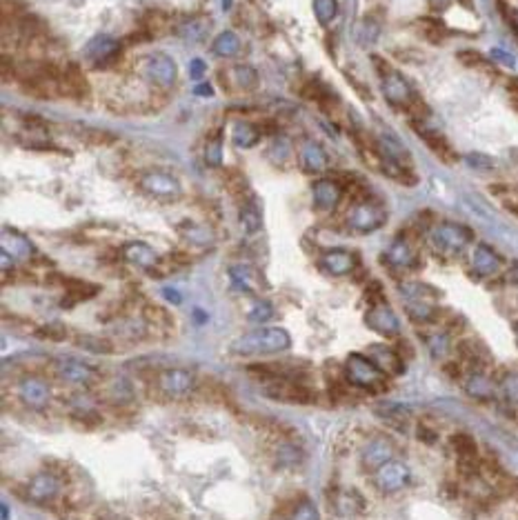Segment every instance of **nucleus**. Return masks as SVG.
<instances>
[{"label": "nucleus", "instance_id": "4be33fe9", "mask_svg": "<svg viewBox=\"0 0 518 520\" xmlns=\"http://www.w3.org/2000/svg\"><path fill=\"white\" fill-rule=\"evenodd\" d=\"M27 491H29V498L33 503H49L54 501L56 496L60 491V480L54 476L49 471H40L36 473L29 485H27Z\"/></svg>", "mask_w": 518, "mask_h": 520}, {"label": "nucleus", "instance_id": "423d86ee", "mask_svg": "<svg viewBox=\"0 0 518 520\" xmlns=\"http://www.w3.org/2000/svg\"><path fill=\"white\" fill-rule=\"evenodd\" d=\"M138 187L145 191L147 196L156 198V200H178L180 194H183V187H180V180L167 172V169H147L145 174H140L138 178Z\"/></svg>", "mask_w": 518, "mask_h": 520}, {"label": "nucleus", "instance_id": "b1692460", "mask_svg": "<svg viewBox=\"0 0 518 520\" xmlns=\"http://www.w3.org/2000/svg\"><path fill=\"white\" fill-rule=\"evenodd\" d=\"M298 161L300 167L305 169L307 174H323L325 169L330 167V158L325 154V149L314 140H305L300 145V152H298Z\"/></svg>", "mask_w": 518, "mask_h": 520}, {"label": "nucleus", "instance_id": "9b49d317", "mask_svg": "<svg viewBox=\"0 0 518 520\" xmlns=\"http://www.w3.org/2000/svg\"><path fill=\"white\" fill-rule=\"evenodd\" d=\"M311 196H314V207L327 213L341 205V200L345 196V187L339 178H318L311 187Z\"/></svg>", "mask_w": 518, "mask_h": 520}, {"label": "nucleus", "instance_id": "cd10ccee", "mask_svg": "<svg viewBox=\"0 0 518 520\" xmlns=\"http://www.w3.org/2000/svg\"><path fill=\"white\" fill-rule=\"evenodd\" d=\"M416 131H419V136L423 138V143L430 147V149L441 158L443 163H454L456 161V154L452 149V145H449L445 140V136H441L436 129H430V127H421L416 125Z\"/></svg>", "mask_w": 518, "mask_h": 520}, {"label": "nucleus", "instance_id": "7ed1b4c3", "mask_svg": "<svg viewBox=\"0 0 518 520\" xmlns=\"http://www.w3.org/2000/svg\"><path fill=\"white\" fill-rule=\"evenodd\" d=\"M471 238H474V234H471L469 227H465V225H460V222H452V220H443L430 229L432 247L438 254L449 256V258L463 254L469 247Z\"/></svg>", "mask_w": 518, "mask_h": 520}, {"label": "nucleus", "instance_id": "20e7f679", "mask_svg": "<svg viewBox=\"0 0 518 520\" xmlns=\"http://www.w3.org/2000/svg\"><path fill=\"white\" fill-rule=\"evenodd\" d=\"M345 378L352 382V385L367 389V391H378L385 387L387 374L382 371L374 360L363 354H349L345 360Z\"/></svg>", "mask_w": 518, "mask_h": 520}, {"label": "nucleus", "instance_id": "e433bc0d", "mask_svg": "<svg viewBox=\"0 0 518 520\" xmlns=\"http://www.w3.org/2000/svg\"><path fill=\"white\" fill-rule=\"evenodd\" d=\"M314 14L323 27H330L339 18V0H314Z\"/></svg>", "mask_w": 518, "mask_h": 520}, {"label": "nucleus", "instance_id": "c756f323", "mask_svg": "<svg viewBox=\"0 0 518 520\" xmlns=\"http://www.w3.org/2000/svg\"><path fill=\"white\" fill-rule=\"evenodd\" d=\"M261 133H263L261 127L254 125V122L241 120L232 127V140L236 147H241V149H252V147H256L258 140H261Z\"/></svg>", "mask_w": 518, "mask_h": 520}, {"label": "nucleus", "instance_id": "4c0bfd02", "mask_svg": "<svg viewBox=\"0 0 518 520\" xmlns=\"http://www.w3.org/2000/svg\"><path fill=\"white\" fill-rule=\"evenodd\" d=\"M65 285H67V298H70L72 302L87 300V298H92L98 293L96 285H89V282H83V280H67Z\"/></svg>", "mask_w": 518, "mask_h": 520}, {"label": "nucleus", "instance_id": "473e14b6", "mask_svg": "<svg viewBox=\"0 0 518 520\" xmlns=\"http://www.w3.org/2000/svg\"><path fill=\"white\" fill-rule=\"evenodd\" d=\"M229 278H232V285L236 287V289H241V291H256V287H258V276H256V271L252 269V267H247V265H236V267H232L229 269Z\"/></svg>", "mask_w": 518, "mask_h": 520}, {"label": "nucleus", "instance_id": "3c124183", "mask_svg": "<svg viewBox=\"0 0 518 520\" xmlns=\"http://www.w3.org/2000/svg\"><path fill=\"white\" fill-rule=\"evenodd\" d=\"M492 58L503 63V65H508V67H514V58H512L510 54H505L503 49H492Z\"/></svg>", "mask_w": 518, "mask_h": 520}, {"label": "nucleus", "instance_id": "6ab92c4d", "mask_svg": "<svg viewBox=\"0 0 518 520\" xmlns=\"http://www.w3.org/2000/svg\"><path fill=\"white\" fill-rule=\"evenodd\" d=\"M18 396L20 400L25 403L29 409H36V412H42L44 407L49 405V387L47 382L36 378V376H29L25 378L18 385Z\"/></svg>", "mask_w": 518, "mask_h": 520}, {"label": "nucleus", "instance_id": "4468645a", "mask_svg": "<svg viewBox=\"0 0 518 520\" xmlns=\"http://www.w3.org/2000/svg\"><path fill=\"white\" fill-rule=\"evenodd\" d=\"M196 382V376L191 374L189 369H183V367H170L161 371L159 376V389L165 393V396H185L191 391V387H194Z\"/></svg>", "mask_w": 518, "mask_h": 520}, {"label": "nucleus", "instance_id": "37998d69", "mask_svg": "<svg viewBox=\"0 0 518 520\" xmlns=\"http://www.w3.org/2000/svg\"><path fill=\"white\" fill-rule=\"evenodd\" d=\"M145 320H147L149 325H159V327H170L172 325V318L170 314H167L163 307H156V304H147L143 311Z\"/></svg>", "mask_w": 518, "mask_h": 520}, {"label": "nucleus", "instance_id": "2f4dec72", "mask_svg": "<svg viewBox=\"0 0 518 520\" xmlns=\"http://www.w3.org/2000/svg\"><path fill=\"white\" fill-rule=\"evenodd\" d=\"M241 225L247 234H256L263 227V213L254 198H247L241 207Z\"/></svg>", "mask_w": 518, "mask_h": 520}, {"label": "nucleus", "instance_id": "09e8293b", "mask_svg": "<svg viewBox=\"0 0 518 520\" xmlns=\"http://www.w3.org/2000/svg\"><path fill=\"white\" fill-rule=\"evenodd\" d=\"M278 460H280V465H298L300 462V451L296 449V447H289V445H283L280 447V451H278Z\"/></svg>", "mask_w": 518, "mask_h": 520}, {"label": "nucleus", "instance_id": "dca6fc26", "mask_svg": "<svg viewBox=\"0 0 518 520\" xmlns=\"http://www.w3.org/2000/svg\"><path fill=\"white\" fill-rule=\"evenodd\" d=\"M389 460H394V443L387 440L385 436L371 438L365 445L363 454H360V462H363V467L369 471H376L378 467H382Z\"/></svg>", "mask_w": 518, "mask_h": 520}, {"label": "nucleus", "instance_id": "6e6d98bb", "mask_svg": "<svg viewBox=\"0 0 518 520\" xmlns=\"http://www.w3.org/2000/svg\"><path fill=\"white\" fill-rule=\"evenodd\" d=\"M0 510H3V520H9V507H7V503L0 505Z\"/></svg>", "mask_w": 518, "mask_h": 520}, {"label": "nucleus", "instance_id": "393cba45", "mask_svg": "<svg viewBox=\"0 0 518 520\" xmlns=\"http://www.w3.org/2000/svg\"><path fill=\"white\" fill-rule=\"evenodd\" d=\"M369 358L374 360V363L385 371L387 376H398L400 371L405 369V360L403 356L396 352V349H391L387 345H371L367 349Z\"/></svg>", "mask_w": 518, "mask_h": 520}, {"label": "nucleus", "instance_id": "58836bf2", "mask_svg": "<svg viewBox=\"0 0 518 520\" xmlns=\"http://www.w3.org/2000/svg\"><path fill=\"white\" fill-rule=\"evenodd\" d=\"M76 345L85 349V352H92V354H111L114 352V345H111L109 341H105V338H98V336H81L76 341Z\"/></svg>", "mask_w": 518, "mask_h": 520}, {"label": "nucleus", "instance_id": "f8f14e48", "mask_svg": "<svg viewBox=\"0 0 518 520\" xmlns=\"http://www.w3.org/2000/svg\"><path fill=\"white\" fill-rule=\"evenodd\" d=\"M385 265L394 271H412L419 267V252H416V247L407 241V238H396L387 250H385Z\"/></svg>", "mask_w": 518, "mask_h": 520}, {"label": "nucleus", "instance_id": "2eb2a0df", "mask_svg": "<svg viewBox=\"0 0 518 520\" xmlns=\"http://www.w3.org/2000/svg\"><path fill=\"white\" fill-rule=\"evenodd\" d=\"M469 265H471V271H474L478 278H489V276H496L503 269V258L494 252L489 245L480 243L471 250Z\"/></svg>", "mask_w": 518, "mask_h": 520}, {"label": "nucleus", "instance_id": "de8ad7c7", "mask_svg": "<svg viewBox=\"0 0 518 520\" xmlns=\"http://www.w3.org/2000/svg\"><path fill=\"white\" fill-rule=\"evenodd\" d=\"M458 60L463 65H467V67H489V60L485 58V56H480L478 51H471V49L460 51Z\"/></svg>", "mask_w": 518, "mask_h": 520}, {"label": "nucleus", "instance_id": "a18cd8bd", "mask_svg": "<svg viewBox=\"0 0 518 520\" xmlns=\"http://www.w3.org/2000/svg\"><path fill=\"white\" fill-rule=\"evenodd\" d=\"M430 352H432V356L434 358H445V354H447V349H449V341H447V336L445 334H434V336H430Z\"/></svg>", "mask_w": 518, "mask_h": 520}, {"label": "nucleus", "instance_id": "1a4fd4ad", "mask_svg": "<svg viewBox=\"0 0 518 520\" xmlns=\"http://www.w3.org/2000/svg\"><path fill=\"white\" fill-rule=\"evenodd\" d=\"M54 371L63 382L74 385V387H92L100 378L96 367L83 363V360H76V358H58L54 363Z\"/></svg>", "mask_w": 518, "mask_h": 520}, {"label": "nucleus", "instance_id": "c03bdc74", "mask_svg": "<svg viewBox=\"0 0 518 520\" xmlns=\"http://www.w3.org/2000/svg\"><path fill=\"white\" fill-rule=\"evenodd\" d=\"M67 334H70V332H67L60 323L42 325L40 330L36 332V336H38V338H44V341H54V343H60V341H65Z\"/></svg>", "mask_w": 518, "mask_h": 520}, {"label": "nucleus", "instance_id": "864d4df0", "mask_svg": "<svg viewBox=\"0 0 518 520\" xmlns=\"http://www.w3.org/2000/svg\"><path fill=\"white\" fill-rule=\"evenodd\" d=\"M505 280H508V282H512V285H516L518 287V263L508 271V276H505Z\"/></svg>", "mask_w": 518, "mask_h": 520}, {"label": "nucleus", "instance_id": "ea45409f", "mask_svg": "<svg viewBox=\"0 0 518 520\" xmlns=\"http://www.w3.org/2000/svg\"><path fill=\"white\" fill-rule=\"evenodd\" d=\"M499 393L503 396L505 400L518 405V371H510L505 374L499 382Z\"/></svg>", "mask_w": 518, "mask_h": 520}, {"label": "nucleus", "instance_id": "0eeeda50", "mask_svg": "<svg viewBox=\"0 0 518 520\" xmlns=\"http://www.w3.org/2000/svg\"><path fill=\"white\" fill-rule=\"evenodd\" d=\"M138 67H140V74L159 89H172L176 83L178 67H176L174 58H170L167 54L154 51L149 56H145Z\"/></svg>", "mask_w": 518, "mask_h": 520}, {"label": "nucleus", "instance_id": "72a5a7b5", "mask_svg": "<svg viewBox=\"0 0 518 520\" xmlns=\"http://www.w3.org/2000/svg\"><path fill=\"white\" fill-rule=\"evenodd\" d=\"M211 51L220 56V58H234V56L241 51V38L236 36L234 31H222L216 36V40H213Z\"/></svg>", "mask_w": 518, "mask_h": 520}, {"label": "nucleus", "instance_id": "c85d7f7f", "mask_svg": "<svg viewBox=\"0 0 518 520\" xmlns=\"http://www.w3.org/2000/svg\"><path fill=\"white\" fill-rule=\"evenodd\" d=\"M499 387L494 385L492 378L485 376V371H469V376L465 378V391L471 396V398L478 400H487L494 396Z\"/></svg>", "mask_w": 518, "mask_h": 520}, {"label": "nucleus", "instance_id": "a878e982", "mask_svg": "<svg viewBox=\"0 0 518 520\" xmlns=\"http://www.w3.org/2000/svg\"><path fill=\"white\" fill-rule=\"evenodd\" d=\"M0 245H3V252L9 254L14 260H29L33 256V245L25 234H20L16 229H3L0 236Z\"/></svg>", "mask_w": 518, "mask_h": 520}, {"label": "nucleus", "instance_id": "5701e85b", "mask_svg": "<svg viewBox=\"0 0 518 520\" xmlns=\"http://www.w3.org/2000/svg\"><path fill=\"white\" fill-rule=\"evenodd\" d=\"M274 378H276L274 385L267 387V393L272 396V398L285 400V403H300V405L311 403L309 389H305L302 385H296V382L289 380V378H280V376H274Z\"/></svg>", "mask_w": 518, "mask_h": 520}, {"label": "nucleus", "instance_id": "6e6552de", "mask_svg": "<svg viewBox=\"0 0 518 520\" xmlns=\"http://www.w3.org/2000/svg\"><path fill=\"white\" fill-rule=\"evenodd\" d=\"M120 42L105 33H98L92 40L85 44V63L92 70H109L111 65H116L120 58Z\"/></svg>", "mask_w": 518, "mask_h": 520}, {"label": "nucleus", "instance_id": "8fccbe9b", "mask_svg": "<svg viewBox=\"0 0 518 520\" xmlns=\"http://www.w3.org/2000/svg\"><path fill=\"white\" fill-rule=\"evenodd\" d=\"M202 74H205V63H202L200 58H194L189 63V76L191 78H200Z\"/></svg>", "mask_w": 518, "mask_h": 520}, {"label": "nucleus", "instance_id": "f257e3e1", "mask_svg": "<svg viewBox=\"0 0 518 520\" xmlns=\"http://www.w3.org/2000/svg\"><path fill=\"white\" fill-rule=\"evenodd\" d=\"M376 67H378V78H380V92L385 96V100L396 109L410 111V114H423V100L419 98V94L414 92L412 83L405 78L398 70L380 58H374Z\"/></svg>", "mask_w": 518, "mask_h": 520}, {"label": "nucleus", "instance_id": "49530a36", "mask_svg": "<svg viewBox=\"0 0 518 520\" xmlns=\"http://www.w3.org/2000/svg\"><path fill=\"white\" fill-rule=\"evenodd\" d=\"M291 520H321V516H318V510L309 501H302L300 505H296Z\"/></svg>", "mask_w": 518, "mask_h": 520}, {"label": "nucleus", "instance_id": "ddd939ff", "mask_svg": "<svg viewBox=\"0 0 518 520\" xmlns=\"http://www.w3.org/2000/svg\"><path fill=\"white\" fill-rule=\"evenodd\" d=\"M365 323H367L369 330H374L376 334L385 336V338H396L400 334L398 316L394 314V309L389 307V304H385V302L369 307V311L365 316Z\"/></svg>", "mask_w": 518, "mask_h": 520}, {"label": "nucleus", "instance_id": "412c9836", "mask_svg": "<svg viewBox=\"0 0 518 520\" xmlns=\"http://www.w3.org/2000/svg\"><path fill=\"white\" fill-rule=\"evenodd\" d=\"M89 94V83L78 65L60 67V96L81 100Z\"/></svg>", "mask_w": 518, "mask_h": 520}, {"label": "nucleus", "instance_id": "f704fd0d", "mask_svg": "<svg viewBox=\"0 0 518 520\" xmlns=\"http://www.w3.org/2000/svg\"><path fill=\"white\" fill-rule=\"evenodd\" d=\"M400 293L405 300H427V302H436L438 291L425 282H403Z\"/></svg>", "mask_w": 518, "mask_h": 520}, {"label": "nucleus", "instance_id": "9d476101", "mask_svg": "<svg viewBox=\"0 0 518 520\" xmlns=\"http://www.w3.org/2000/svg\"><path fill=\"white\" fill-rule=\"evenodd\" d=\"M410 467L400 460H389L374 471V485L382 494H396L410 485Z\"/></svg>", "mask_w": 518, "mask_h": 520}, {"label": "nucleus", "instance_id": "4d7b16f0", "mask_svg": "<svg viewBox=\"0 0 518 520\" xmlns=\"http://www.w3.org/2000/svg\"><path fill=\"white\" fill-rule=\"evenodd\" d=\"M514 334H516V343H518V323L514 325Z\"/></svg>", "mask_w": 518, "mask_h": 520}, {"label": "nucleus", "instance_id": "79ce46f5", "mask_svg": "<svg viewBox=\"0 0 518 520\" xmlns=\"http://www.w3.org/2000/svg\"><path fill=\"white\" fill-rule=\"evenodd\" d=\"M247 318H250L252 323H267L274 318V307L272 302L267 300H256L252 304V309L247 311Z\"/></svg>", "mask_w": 518, "mask_h": 520}, {"label": "nucleus", "instance_id": "5fc2aeb1", "mask_svg": "<svg viewBox=\"0 0 518 520\" xmlns=\"http://www.w3.org/2000/svg\"><path fill=\"white\" fill-rule=\"evenodd\" d=\"M165 296H167V298H170L172 302H176V304L180 302V296H178V293H176V291H172V289H165Z\"/></svg>", "mask_w": 518, "mask_h": 520}, {"label": "nucleus", "instance_id": "7c9ffc66", "mask_svg": "<svg viewBox=\"0 0 518 520\" xmlns=\"http://www.w3.org/2000/svg\"><path fill=\"white\" fill-rule=\"evenodd\" d=\"M405 311L414 320V323H434L438 318L441 309L436 307V302H427V300H405Z\"/></svg>", "mask_w": 518, "mask_h": 520}, {"label": "nucleus", "instance_id": "c9c22d12", "mask_svg": "<svg viewBox=\"0 0 518 520\" xmlns=\"http://www.w3.org/2000/svg\"><path fill=\"white\" fill-rule=\"evenodd\" d=\"M180 234H183L191 245H198V247H207L213 243L211 231L207 227H202V225H196V222L180 225Z\"/></svg>", "mask_w": 518, "mask_h": 520}, {"label": "nucleus", "instance_id": "a19ab883", "mask_svg": "<svg viewBox=\"0 0 518 520\" xmlns=\"http://www.w3.org/2000/svg\"><path fill=\"white\" fill-rule=\"evenodd\" d=\"M205 161L209 167H220L222 165V136L216 131L205 145Z\"/></svg>", "mask_w": 518, "mask_h": 520}, {"label": "nucleus", "instance_id": "603ef678", "mask_svg": "<svg viewBox=\"0 0 518 520\" xmlns=\"http://www.w3.org/2000/svg\"><path fill=\"white\" fill-rule=\"evenodd\" d=\"M505 20L514 27V31L518 33V9H505Z\"/></svg>", "mask_w": 518, "mask_h": 520}, {"label": "nucleus", "instance_id": "f03ea898", "mask_svg": "<svg viewBox=\"0 0 518 520\" xmlns=\"http://www.w3.org/2000/svg\"><path fill=\"white\" fill-rule=\"evenodd\" d=\"M291 338L287 330L280 327H261V330L247 332L238 336L229 345V352L236 356H269V354H280L289 349Z\"/></svg>", "mask_w": 518, "mask_h": 520}, {"label": "nucleus", "instance_id": "39448f33", "mask_svg": "<svg viewBox=\"0 0 518 520\" xmlns=\"http://www.w3.org/2000/svg\"><path fill=\"white\" fill-rule=\"evenodd\" d=\"M387 222V209L378 200L363 198L356 200L347 213V227L354 234H371Z\"/></svg>", "mask_w": 518, "mask_h": 520}, {"label": "nucleus", "instance_id": "a211bd4d", "mask_svg": "<svg viewBox=\"0 0 518 520\" xmlns=\"http://www.w3.org/2000/svg\"><path fill=\"white\" fill-rule=\"evenodd\" d=\"M225 83V92H254L258 87V72L252 65H234L227 72H220Z\"/></svg>", "mask_w": 518, "mask_h": 520}, {"label": "nucleus", "instance_id": "bb28decb", "mask_svg": "<svg viewBox=\"0 0 518 520\" xmlns=\"http://www.w3.org/2000/svg\"><path fill=\"white\" fill-rule=\"evenodd\" d=\"M211 29V20L200 18V16H191L180 20L176 25V36H180L187 42H202L207 38V33Z\"/></svg>", "mask_w": 518, "mask_h": 520}, {"label": "nucleus", "instance_id": "f3484780", "mask_svg": "<svg viewBox=\"0 0 518 520\" xmlns=\"http://www.w3.org/2000/svg\"><path fill=\"white\" fill-rule=\"evenodd\" d=\"M318 265L332 276H347L358 267V256L347 250H327L318 258Z\"/></svg>", "mask_w": 518, "mask_h": 520}, {"label": "nucleus", "instance_id": "aec40b11", "mask_svg": "<svg viewBox=\"0 0 518 520\" xmlns=\"http://www.w3.org/2000/svg\"><path fill=\"white\" fill-rule=\"evenodd\" d=\"M122 258H125L129 265L138 267L143 271H149V274H154L156 267L161 265L159 254H156L147 243H140V241L127 243L122 247Z\"/></svg>", "mask_w": 518, "mask_h": 520}]
</instances>
